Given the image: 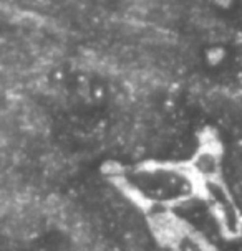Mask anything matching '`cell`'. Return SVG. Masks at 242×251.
Here are the masks:
<instances>
[{"label":"cell","instance_id":"1","mask_svg":"<svg viewBox=\"0 0 242 251\" xmlns=\"http://www.w3.org/2000/svg\"><path fill=\"white\" fill-rule=\"evenodd\" d=\"M124 185L146 205L161 207L186 195V177L168 165H143L124 177Z\"/></svg>","mask_w":242,"mask_h":251}]
</instances>
